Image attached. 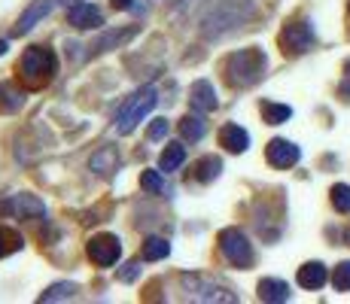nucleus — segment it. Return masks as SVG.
Masks as SVG:
<instances>
[{
	"mask_svg": "<svg viewBox=\"0 0 350 304\" xmlns=\"http://www.w3.org/2000/svg\"><path fill=\"white\" fill-rule=\"evenodd\" d=\"M253 12H256L253 0H217V3L201 16V37L204 40L226 37L228 31H234L244 22H250Z\"/></svg>",
	"mask_w": 350,
	"mask_h": 304,
	"instance_id": "1",
	"label": "nucleus"
},
{
	"mask_svg": "<svg viewBox=\"0 0 350 304\" xmlns=\"http://www.w3.org/2000/svg\"><path fill=\"white\" fill-rule=\"evenodd\" d=\"M265 52L262 49H241L234 52V55L226 58L223 70H226V83L232 85V89H250L262 79V73H265Z\"/></svg>",
	"mask_w": 350,
	"mask_h": 304,
	"instance_id": "2",
	"label": "nucleus"
},
{
	"mask_svg": "<svg viewBox=\"0 0 350 304\" xmlns=\"http://www.w3.org/2000/svg\"><path fill=\"white\" fill-rule=\"evenodd\" d=\"M58 73V58L49 46H31L25 49L22 61H18V77L28 89H43L52 83V77Z\"/></svg>",
	"mask_w": 350,
	"mask_h": 304,
	"instance_id": "3",
	"label": "nucleus"
},
{
	"mask_svg": "<svg viewBox=\"0 0 350 304\" xmlns=\"http://www.w3.org/2000/svg\"><path fill=\"white\" fill-rule=\"evenodd\" d=\"M156 89H140V92H134L131 98L125 100L122 107H119V113H116V131L119 134H131L134 128H137V122L146 116V113L156 107Z\"/></svg>",
	"mask_w": 350,
	"mask_h": 304,
	"instance_id": "4",
	"label": "nucleus"
},
{
	"mask_svg": "<svg viewBox=\"0 0 350 304\" xmlns=\"http://www.w3.org/2000/svg\"><path fill=\"white\" fill-rule=\"evenodd\" d=\"M219 253L226 255L228 265L234 268H250L253 265V247L244 232L238 228H223L219 232Z\"/></svg>",
	"mask_w": 350,
	"mask_h": 304,
	"instance_id": "5",
	"label": "nucleus"
},
{
	"mask_svg": "<svg viewBox=\"0 0 350 304\" xmlns=\"http://www.w3.org/2000/svg\"><path fill=\"white\" fill-rule=\"evenodd\" d=\"M85 253H89V259L95 262L98 268H110L119 262V255H122V243H119L116 234H95V238L89 240V247H85Z\"/></svg>",
	"mask_w": 350,
	"mask_h": 304,
	"instance_id": "6",
	"label": "nucleus"
},
{
	"mask_svg": "<svg viewBox=\"0 0 350 304\" xmlns=\"http://www.w3.org/2000/svg\"><path fill=\"white\" fill-rule=\"evenodd\" d=\"M280 46H284V52L289 55H301V52H308L314 46V31L308 22H289L284 33H280Z\"/></svg>",
	"mask_w": 350,
	"mask_h": 304,
	"instance_id": "7",
	"label": "nucleus"
},
{
	"mask_svg": "<svg viewBox=\"0 0 350 304\" xmlns=\"http://www.w3.org/2000/svg\"><path fill=\"white\" fill-rule=\"evenodd\" d=\"M183 283L189 286V299L192 301H226V304H234L238 295L228 292L226 286H217V283H204L201 277H183Z\"/></svg>",
	"mask_w": 350,
	"mask_h": 304,
	"instance_id": "8",
	"label": "nucleus"
},
{
	"mask_svg": "<svg viewBox=\"0 0 350 304\" xmlns=\"http://www.w3.org/2000/svg\"><path fill=\"white\" fill-rule=\"evenodd\" d=\"M3 213L12 219H37V216H46V204L33 195H12L10 201H3Z\"/></svg>",
	"mask_w": 350,
	"mask_h": 304,
	"instance_id": "9",
	"label": "nucleus"
},
{
	"mask_svg": "<svg viewBox=\"0 0 350 304\" xmlns=\"http://www.w3.org/2000/svg\"><path fill=\"white\" fill-rule=\"evenodd\" d=\"M265 158H268V165H271V167H280V171H286V167H293L295 161L301 158V152H299V146H295V143H289V140L278 137V140H271V143H268Z\"/></svg>",
	"mask_w": 350,
	"mask_h": 304,
	"instance_id": "10",
	"label": "nucleus"
},
{
	"mask_svg": "<svg viewBox=\"0 0 350 304\" xmlns=\"http://www.w3.org/2000/svg\"><path fill=\"white\" fill-rule=\"evenodd\" d=\"M52 6H55L52 0H33L28 10L18 16V22H16V28H12V33H16V37H25V33H31L33 28H37V22H43V18L52 12Z\"/></svg>",
	"mask_w": 350,
	"mask_h": 304,
	"instance_id": "11",
	"label": "nucleus"
},
{
	"mask_svg": "<svg viewBox=\"0 0 350 304\" xmlns=\"http://www.w3.org/2000/svg\"><path fill=\"white\" fill-rule=\"evenodd\" d=\"M189 104H192L195 113H213L219 107L217 89H213L207 79H195L192 89H189Z\"/></svg>",
	"mask_w": 350,
	"mask_h": 304,
	"instance_id": "12",
	"label": "nucleus"
},
{
	"mask_svg": "<svg viewBox=\"0 0 350 304\" xmlns=\"http://www.w3.org/2000/svg\"><path fill=\"white\" fill-rule=\"evenodd\" d=\"M67 22H70L77 31H89V28H100V25H104V16H100L98 6L77 3V6L67 10Z\"/></svg>",
	"mask_w": 350,
	"mask_h": 304,
	"instance_id": "13",
	"label": "nucleus"
},
{
	"mask_svg": "<svg viewBox=\"0 0 350 304\" xmlns=\"http://www.w3.org/2000/svg\"><path fill=\"white\" fill-rule=\"evenodd\" d=\"M219 146H223L226 152H247V146H250V134L244 131L241 125H223L219 128Z\"/></svg>",
	"mask_w": 350,
	"mask_h": 304,
	"instance_id": "14",
	"label": "nucleus"
},
{
	"mask_svg": "<svg viewBox=\"0 0 350 304\" xmlns=\"http://www.w3.org/2000/svg\"><path fill=\"white\" fill-rule=\"evenodd\" d=\"M295 280H299L301 289H323L329 280L326 265H323V262H308V265L299 268V277H295Z\"/></svg>",
	"mask_w": 350,
	"mask_h": 304,
	"instance_id": "15",
	"label": "nucleus"
},
{
	"mask_svg": "<svg viewBox=\"0 0 350 304\" xmlns=\"http://www.w3.org/2000/svg\"><path fill=\"white\" fill-rule=\"evenodd\" d=\"M259 301H268V304H284L289 301V286L284 280H274V277H265L259 280Z\"/></svg>",
	"mask_w": 350,
	"mask_h": 304,
	"instance_id": "16",
	"label": "nucleus"
},
{
	"mask_svg": "<svg viewBox=\"0 0 350 304\" xmlns=\"http://www.w3.org/2000/svg\"><path fill=\"white\" fill-rule=\"evenodd\" d=\"M134 31H137V28H122V31H107V33H100V37L95 40V43H92L89 46V49L92 52H95V55H98V52H107V49H116V46H122L125 43V40H131L134 37Z\"/></svg>",
	"mask_w": 350,
	"mask_h": 304,
	"instance_id": "17",
	"label": "nucleus"
},
{
	"mask_svg": "<svg viewBox=\"0 0 350 304\" xmlns=\"http://www.w3.org/2000/svg\"><path fill=\"white\" fill-rule=\"evenodd\" d=\"M89 167H92V171H95V174H100V177H107V174H113V171H116V167H119V152L107 146V150H100V152L92 155Z\"/></svg>",
	"mask_w": 350,
	"mask_h": 304,
	"instance_id": "18",
	"label": "nucleus"
},
{
	"mask_svg": "<svg viewBox=\"0 0 350 304\" xmlns=\"http://www.w3.org/2000/svg\"><path fill=\"white\" fill-rule=\"evenodd\" d=\"M183 161H186V146L183 143H167L165 152H161V158H159V167L165 174H171V171H177Z\"/></svg>",
	"mask_w": 350,
	"mask_h": 304,
	"instance_id": "19",
	"label": "nucleus"
},
{
	"mask_svg": "<svg viewBox=\"0 0 350 304\" xmlns=\"http://www.w3.org/2000/svg\"><path fill=\"white\" fill-rule=\"evenodd\" d=\"M25 104V98H22V92L16 89L12 83H0V113H18V107Z\"/></svg>",
	"mask_w": 350,
	"mask_h": 304,
	"instance_id": "20",
	"label": "nucleus"
},
{
	"mask_svg": "<svg viewBox=\"0 0 350 304\" xmlns=\"http://www.w3.org/2000/svg\"><path fill=\"white\" fill-rule=\"evenodd\" d=\"M219 171H223V161H219L217 155H204V158L195 165V180L198 182H213L219 177Z\"/></svg>",
	"mask_w": 350,
	"mask_h": 304,
	"instance_id": "21",
	"label": "nucleus"
},
{
	"mask_svg": "<svg viewBox=\"0 0 350 304\" xmlns=\"http://www.w3.org/2000/svg\"><path fill=\"white\" fill-rule=\"evenodd\" d=\"M171 255V243L165 238H146L144 240V262H161Z\"/></svg>",
	"mask_w": 350,
	"mask_h": 304,
	"instance_id": "22",
	"label": "nucleus"
},
{
	"mask_svg": "<svg viewBox=\"0 0 350 304\" xmlns=\"http://www.w3.org/2000/svg\"><path fill=\"white\" fill-rule=\"evenodd\" d=\"M204 131H207V125H204V119L201 116H183V122H180V134H183L189 143L204 137Z\"/></svg>",
	"mask_w": 350,
	"mask_h": 304,
	"instance_id": "23",
	"label": "nucleus"
},
{
	"mask_svg": "<svg viewBox=\"0 0 350 304\" xmlns=\"http://www.w3.org/2000/svg\"><path fill=\"white\" fill-rule=\"evenodd\" d=\"M289 116H293V110H289L286 104H271V100L262 104V119H265L268 125H284Z\"/></svg>",
	"mask_w": 350,
	"mask_h": 304,
	"instance_id": "24",
	"label": "nucleus"
},
{
	"mask_svg": "<svg viewBox=\"0 0 350 304\" xmlns=\"http://www.w3.org/2000/svg\"><path fill=\"white\" fill-rule=\"evenodd\" d=\"M77 295V283H55V286H49L43 295H40V301L49 304V301H67Z\"/></svg>",
	"mask_w": 350,
	"mask_h": 304,
	"instance_id": "25",
	"label": "nucleus"
},
{
	"mask_svg": "<svg viewBox=\"0 0 350 304\" xmlns=\"http://www.w3.org/2000/svg\"><path fill=\"white\" fill-rule=\"evenodd\" d=\"M16 249H22L18 232H12V228H0V259L10 255V253H16Z\"/></svg>",
	"mask_w": 350,
	"mask_h": 304,
	"instance_id": "26",
	"label": "nucleus"
},
{
	"mask_svg": "<svg viewBox=\"0 0 350 304\" xmlns=\"http://www.w3.org/2000/svg\"><path fill=\"white\" fill-rule=\"evenodd\" d=\"M140 189L150 192V195H161L165 192V180H161L159 171H144L140 174Z\"/></svg>",
	"mask_w": 350,
	"mask_h": 304,
	"instance_id": "27",
	"label": "nucleus"
},
{
	"mask_svg": "<svg viewBox=\"0 0 350 304\" xmlns=\"http://www.w3.org/2000/svg\"><path fill=\"white\" fill-rule=\"evenodd\" d=\"M332 204L338 213H350V186H332Z\"/></svg>",
	"mask_w": 350,
	"mask_h": 304,
	"instance_id": "28",
	"label": "nucleus"
},
{
	"mask_svg": "<svg viewBox=\"0 0 350 304\" xmlns=\"http://www.w3.org/2000/svg\"><path fill=\"white\" fill-rule=\"evenodd\" d=\"M332 286L338 289V292H350V262H341V265L335 268V274H332Z\"/></svg>",
	"mask_w": 350,
	"mask_h": 304,
	"instance_id": "29",
	"label": "nucleus"
},
{
	"mask_svg": "<svg viewBox=\"0 0 350 304\" xmlns=\"http://www.w3.org/2000/svg\"><path fill=\"white\" fill-rule=\"evenodd\" d=\"M116 277H119L122 283H134V280L140 277V262H128L122 271H116Z\"/></svg>",
	"mask_w": 350,
	"mask_h": 304,
	"instance_id": "30",
	"label": "nucleus"
},
{
	"mask_svg": "<svg viewBox=\"0 0 350 304\" xmlns=\"http://www.w3.org/2000/svg\"><path fill=\"white\" fill-rule=\"evenodd\" d=\"M167 134V119H152V125H150V131H146V137L150 140H161Z\"/></svg>",
	"mask_w": 350,
	"mask_h": 304,
	"instance_id": "31",
	"label": "nucleus"
},
{
	"mask_svg": "<svg viewBox=\"0 0 350 304\" xmlns=\"http://www.w3.org/2000/svg\"><path fill=\"white\" fill-rule=\"evenodd\" d=\"M195 6H198V0H177V6H174V16H183V12H192Z\"/></svg>",
	"mask_w": 350,
	"mask_h": 304,
	"instance_id": "32",
	"label": "nucleus"
},
{
	"mask_svg": "<svg viewBox=\"0 0 350 304\" xmlns=\"http://www.w3.org/2000/svg\"><path fill=\"white\" fill-rule=\"evenodd\" d=\"M113 10H137V3L134 0H110Z\"/></svg>",
	"mask_w": 350,
	"mask_h": 304,
	"instance_id": "33",
	"label": "nucleus"
},
{
	"mask_svg": "<svg viewBox=\"0 0 350 304\" xmlns=\"http://www.w3.org/2000/svg\"><path fill=\"white\" fill-rule=\"evenodd\" d=\"M62 3L67 6V10H70V6H77V3H83V0H62Z\"/></svg>",
	"mask_w": 350,
	"mask_h": 304,
	"instance_id": "34",
	"label": "nucleus"
},
{
	"mask_svg": "<svg viewBox=\"0 0 350 304\" xmlns=\"http://www.w3.org/2000/svg\"><path fill=\"white\" fill-rule=\"evenodd\" d=\"M6 49H10V46H6V40H0V55H6Z\"/></svg>",
	"mask_w": 350,
	"mask_h": 304,
	"instance_id": "35",
	"label": "nucleus"
},
{
	"mask_svg": "<svg viewBox=\"0 0 350 304\" xmlns=\"http://www.w3.org/2000/svg\"><path fill=\"white\" fill-rule=\"evenodd\" d=\"M341 94H347V98H350V83H345V85H341Z\"/></svg>",
	"mask_w": 350,
	"mask_h": 304,
	"instance_id": "36",
	"label": "nucleus"
},
{
	"mask_svg": "<svg viewBox=\"0 0 350 304\" xmlns=\"http://www.w3.org/2000/svg\"><path fill=\"white\" fill-rule=\"evenodd\" d=\"M347 240H350V232H347Z\"/></svg>",
	"mask_w": 350,
	"mask_h": 304,
	"instance_id": "37",
	"label": "nucleus"
}]
</instances>
